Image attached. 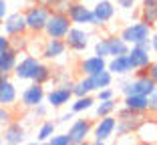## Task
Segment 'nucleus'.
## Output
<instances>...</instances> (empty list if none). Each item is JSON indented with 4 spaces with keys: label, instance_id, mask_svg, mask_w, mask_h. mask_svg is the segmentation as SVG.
I'll use <instances>...</instances> for the list:
<instances>
[{
    "label": "nucleus",
    "instance_id": "nucleus-44",
    "mask_svg": "<svg viewBox=\"0 0 157 145\" xmlns=\"http://www.w3.org/2000/svg\"><path fill=\"white\" fill-rule=\"evenodd\" d=\"M149 44H151V52H153V55H157V28H155V30H151Z\"/></svg>",
    "mask_w": 157,
    "mask_h": 145
},
{
    "label": "nucleus",
    "instance_id": "nucleus-33",
    "mask_svg": "<svg viewBox=\"0 0 157 145\" xmlns=\"http://www.w3.org/2000/svg\"><path fill=\"white\" fill-rule=\"evenodd\" d=\"M12 119H16V113H14V107H4L0 105V129L6 127Z\"/></svg>",
    "mask_w": 157,
    "mask_h": 145
},
{
    "label": "nucleus",
    "instance_id": "nucleus-42",
    "mask_svg": "<svg viewBox=\"0 0 157 145\" xmlns=\"http://www.w3.org/2000/svg\"><path fill=\"white\" fill-rule=\"evenodd\" d=\"M6 14H8V0H0V24L4 22Z\"/></svg>",
    "mask_w": 157,
    "mask_h": 145
},
{
    "label": "nucleus",
    "instance_id": "nucleus-41",
    "mask_svg": "<svg viewBox=\"0 0 157 145\" xmlns=\"http://www.w3.org/2000/svg\"><path fill=\"white\" fill-rule=\"evenodd\" d=\"M145 71H147V75L151 77V81L157 85V61H151V63H149V67H147Z\"/></svg>",
    "mask_w": 157,
    "mask_h": 145
},
{
    "label": "nucleus",
    "instance_id": "nucleus-48",
    "mask_svg": "<svg viewBox=\"0 0 157 145\" xmlns=\"http://www.w3.org/2000/svg\"><path fill=\"white\" fill-rule=\"evenodd\" d=\"M141 2H149V0H141Z\"/></svg>",
    "mask_w": 157,
    "mask_h": 145
},
{
    "label": "nucleus",
    "instance_id": "nucleus-28",
    "mask_svg": "<svg viewBox=\"0 0 157 145\" xmlns=\"http://www.w3.org/2000/svg\"><path fill=\"white\" fill-rule=\"evenodd\" d=\"M52 81V67L48 63H38L36 71H34V77H33V83H38V85H46Z\"/></svg>",
    "mask_w": 157,
    "mask_h": 145
},
{
    "label": "nucleus",
    "instance_id": "nucleus-23",
    "mask_svg": "<svg viewBox=\"0 0 157 145\" xmlns=\"http://www.w3.org/2000/svg\"><path fill=\"white\" fill-rule=\"evenodd\" d=\"M123 107L137 113H149V99L145 95H123Z\"/></svg>",
    "mask_w": 157,
    "mask_h": 145
},
{
    "label": "nucleus",
    "instance_id": "nucleus-18",
    "mask_svg": "<svg viewBox=\"0 0 157 145\" xmlns=\"http://www.w3.org/2000/svg\"><path fill=\"white\" fill-rule=\"evenodd\" d=\"M103 69H107V59L105 56H99V55L83 56V59L77 63V73L78 75L93 77V75H97L99 71H103Z\"/></svg>",
    "mask_w": 157,
    "mask_h": 145
},
{
    "label": "nucleus",
    "instance_id": "nucleus-32",
    "mask_svg": "<svg viewBox=\"0 0 157 145\" xmlns=\"http://www.w3.org/2000/svg\"><path fill=\"white\" fill-rule=\"evenodd\" d=\"M28 44H30V36L28 34H14V36H10V47L14 51H18L20 55L28 51Z\"/></svg>",
    "mask_w": 157,
    "mask_h": 145
},
{
    "label": "nucleus",
    "instance_id": "nucleus-17",
    "mask_svg": "<svg viewBox=\"0 0 157 145\" xmlns=\"http://www.w3.org/2000/svg\"><path fill=\"white\" fill-rule=\"evenodd\" d=\"M0 26H2V32L8 34V36H14V34H28L26 20H24V14L20 12V10L8 12L6 18H4V22L0 24Z\"/></svg>",
    "mask_w": 157,
    "mask_h": 145
},
{
    "label": "nucleus",
    "instance_id": "nucleus-35",
    "mask_svg": "<svg viewBox=\"0 0 157 145\" xmlns=\"http://www.w3.org/2000/svg\"><path fill=\"white\" fill-rule=\"evenodd\" d=\"M93 51H95V55L109 59V48H107V36L97 38V40H95V44H93Z\"/></svg>",
    "mask_w": 157,
    "mask_h": 145
},
{
    "label": "nucleus",
    "instance_id": "nucleus-39",
    "mask_svg": "<svg viewBox=\"0 0 157 145\" xmlns=\"http://www.w3.org/2000/svg\"><path fill=\"white\" fill-rule=\"evenodd\" d=\"M149 113H151V115H157V87L155 89H153V93L149 95Z\"/></svg>",
    "mask_w": 157,
    "mask_h": 145
},
{
    "label": "nucleus",
    "instance_id": "nucleus-14",
    "mask_svg": "<svg viewBox=\"0 0 157 145\" xmlns=\"http://www.w3.org/2000/svg\"><path fill=\"white\" fill-rule=\"evenodd\" d=\"M44 97H46V91H44V85H38V83H33L28 87H24V91L18 95L20 99V105L24 109H33L34 105L38 103H44Z\"/></svg>",
    "mask_w": 157,
    "mask_h": 145
},
{
    "label": "nucleus",
    "instance_id": "nucleus-27",
    "mask_svg": "<svg viewBox=\"0 0 157 145\" xmlns=\"http://www.w3.org/2000/svg\"><path fill=\"white\" fill-rule=\"evenodd\" d=\"M107 48H109V56L127 55V52H129V44H127L119 34H109V36H107Z\"/></svg>",
    "mask_w": 157,
    "mask_h": 145
},
{
    "label": "nucleus",
    "instance_id": "nucleus-37",
    "mask_svg": "<svg viewBox=\"0 0 157 145\" xmlns=\"http://www.w3.org/2000/svg\"><path fill=\"white\" fill-rule=\"evenodd\" d=\"M95 99L97 101H107V99H113L115 97V89L113 87H105V89H99V91H95Z\"/></svg>",
    "mask_w": 157,
    "mask_h": 145
},
{
    "label": "nucleus",
    "instance_id": "nucleus-2",
    "mask_svg": "<svg viewBox=\"0 0 157 145\" xmlns=\"http://www.w3.org/2000/svg\"><path fill=\"white\" fill-rule=\"evenodd\" d=\"M71 26H73V22H71L69 14L52 10L48 20H46V26H44V30H42V34H44L46 38H65Z\"/></svg>",
    "mask_w": 157,
    "mask_h": 145
},
{
    "label": "nucleus",
    "instance_id": "nucleus-30",
    "mask_svg": "<svg viewBox=\"0 0 157 145\" xmlns=\"http://www.w3.org/2000/svg\"><path fill=\"white\" fill-rule=\"evenodd\" d=\"M95 115L97 117H105V115H115V109H117V99H107V101H97L95 103Z\"/></svg>",
    "mask_w": 157,
    "mask_h": 145
},
{
    "label": "nucleus",
    "instance_id": "nucleus-45",
    "mask_svg": "<svg viewBox=\"0 0 157 145\" xmlns=\"http://www.w3.org/2000/svg\"><path fill=\"white\" fill-rule=\"evenodd\" d=\"M73 119H75V113H73V111H69V113H63L56 123H69V121H73Z\"/></svg>",
    "mask_w": 157,
    "mask_h": 145
},
{
    "label": "nucleus",
    "instance_id": "nucleus-19",
    "mask_svg": "<svg viewBox=\"0 0 157 145\" xmlns=\"http://www.w3.org/2000/svg\"><path fill=\"white\" fill-rule=\"evenodd\" d=\"M135 139L139 143H157V119L155 117H145L135 129Z\"/></svg>",
    "mask_w": 157,
    "mask_h": 145
},
{
    "label": "nucleus",
    "instance_id": "nucleus-26",
    "mask_svg": "<svg viewBox=\"0 0 157 145\" xmlns=\"http://www.w3.org/2000/svg\"><path fill=\"white\" fill-rule=\"evenodd\" d=\"M91 93H95L93 79L87 75H78V79L73 81V97H83V95H91Z\"/></svg>",
    "mask_w": 157,
    "mask_h": 145
},
{
    "label": "nucleus",
    "instance_id": "nucleus-1",
    "mask_svg": "<svg viewBox=\"0 0 157 145\" xmlns=\"http://www.w3.org/2000/svg\"><path fill=\"white\" fill-rule=\"evenodd\" d=\"M52 10L48 6H42V4H36V2H30L26 8L22 10L24 14V20H26V30L30 36H40L42 30L46 26V20L51 16Z\"/></svg>",
    "mask_w": 157,
    "mask_h": 145
},
{
    "label": "nucleus",
    "instance_id": "nucleus-3",
    "mask_svg": "<svg viewBox=\"0 0 157 145\" xmlns=\"http://www.w3.org/2000/svg\"><path fill=\"white\" fill-rule=\"evenodd\" d=\"M73 101V81H65V83H56L51 91H46L44 103L52 109H63Z\"/></svg>",
    "mask_w": 157,
    "mask_h": 145
},
{
    "label": "nucleus",
    "instance_id": "nucleus-24",
    "mask_svg": "<svg viewBox=\"0 0 157 145\" xmlns=\"http://www.w3.org/2000/svg\"><path fill=\"white\" fill-rule=\"evenodd\" d=\"M18 56H20V52L14 51L12 47L0 52V73H8V75H12V71H14V67H16Z\"/></svg>",
    "mask_w": 157,
    "mask_h": 145
},
{
    "label": "nucleus",
    "instance_id": "nucleus-20",
    "mask_svg": "<svg viewBox=\"0 0 157 145\" xmlns=\"http://www.w3.org/2000/svg\"><path fill=\"white\" fill-rule=\"evenodd\" d=\"M107 71H111L113 77H121V75H131L133 67H131L127 55H117V56H109L107 59Z\"/></svg>",
    "mask_w": 157,
    "mask_h": 145
},
{
    "label": "nucleus",
    "instance_id": "nucleus-43",
    "mask_svg": "<svg viewBox=\"0 0 157 145\" xmlns=\"http://www.w3.org/2000/svg\"><path fill=\"white\" fill-rule=\"evenodd\" d=\"M6 48H10V36L4 32H0V52L6 51Z\"/></svg>",
    "mask_w": 157,
    "mask_h": 145
},
{
    "label": "nucleus",
    "instance_id": "nucleus-9",
    "mask_svg": "<svg viewBox=\"0 0 157 145\" xmlns=\"http://www.w3.org/2000/svg\"><path fill=\"white\" fill-rule=\"evenodd\" d=\"M71 22L75 26H95V16H93V8H89L83 0H73V4L67 10Z\"/></svg>",
    "mask_w": 157,
    "mask_h": 145
},
{
    "label": "nucleus",
    "instance_id": "nucleus-16",
    "mask_svg": "<svg viewBox=\"0 0 157 145\" xmlns=\"http://www.w3.org/2000/svg\"><path fill=\"white\" fill-rule=\"evenodd\" d=\"M67 44H65V38H46L42 42V48H40V59L44 61H59L67 55Z\"/></svg>",
    "mask_w": 157,
    "mask_h": 145
},
{
    "label": "nucleus",
    "instance_id": "nucleus-22",
    "mask_svg": "<svg viewBox=\"0 0 157 145\" xmlns=\"http://www.w3.org/2000/svg\"><path fill=\"white\" fill-rule=\"evenodd\" d=\"M139 20L155 28L157 24V0H149V2H141L139 6Z\"/></svg>",
    "mask_w": 157,
    "mask_h": 145
},
{
    "label": "nucleus",
    "instance_id": "nucleus-47",
    "mask_svg": "<svg viewBox=\"0 0 157 145\" xmlns=\"http://www.w3.org/2000/svg\"><path fill=\"white\" fill-rule=\"evenodd\" d=\"M0 145H2V133H0Z\"/></svg>",
    "mask_w": 157,
    "mask_h": 145
},
{
    "label": "nucleus",
    "instance_id": "nucleus-10",
    "mask_svg": "<svg viewBox=\"0 0 157 145\" xmlns=\"http://www.w3.org/2000/svg\"><path fill=\"white\" fill-rule=\"evenodd\" d=\"M24 55V52H22ZM38 63H40V59L34 55H24V56H18V61H16V67H14L12 71V77L16 81H26V83H30L34 77V71H36Z\"/></svg>",
    "mask_w": 157,
    "mask_h": 145
},
{
    "label": "nucleus",
    "instance_id": "nucleus-34",
    "mask_svg": "<svg viewBox=\"0 0 157 145\" xmlns=\"http://www.w3.org/2000/svg\"><path fill=\"white\" fill-rule=\"evenodd\" d=\"M46 143H51V145H73V141H71L69 133H52Z\"/></svg>",
    "mask_w": 157,
    "mask_h": 145
},
{
    "label": "nucleus",
    "instance_id": "nucleus-36",
    "mask_svg": "<svg viewBox=\"0 0 157 145\" xmlns=\"http://www.w3.org/2000/svg\"><path fill=\"white\" fill-rule=\"evenodd\" d=\"M30 111H33L34 119H44L46 115H48V105H46V103H38V105H34Z\"/></svg>",
    "mask_w": 157,
    "mask_h": 145
},
{
    "label": "nucleus",
    "instance_id": "nucleus-12",
    "mask_svg": "<svg viewBox=\"0 0 157 145\" xmlns=\"http://www.w3.org/2000/svg\"><path fill=\"white\" fill-rule=\"evenodd\" d=\"M117 14V6L113 0H99L97 4L93 6V16H95V26L103 28L115 18Z\"/></svg>",
    "mask_w": 157,
    "mask_h": 145
},
{
    "label": "nucleus",
    "instance_id": "nucleus-21",
    "mask_svg": "<svg viewBox=\"0 0 157 145\" xmlns=\"http://www.w3.org/2000/svg\"><path fill=\"white\" fill-rule=\"evenodd\" d=\"M147 117V115H143V117H129V119H117V125H115V135L117 139H121V137H127V135H133L135 129H137V125L143 119Z\"/></svg>",
    "mask_w": 157,
    "mask_h": 145
},
{
    "label": "nucleus",
    "instance_id": "nucleus-29",
    "mask_svg": "<svg viewBox=\"0 0 157 145\" xmlns=\"http://www.w3.org/2000/svg\"><path fill=\"white\" fill-rule=\"evenodd\" d=\"M91 79H93V87H95V91H99V89H105V87H113L115 77H113L111 71L103 69V71H99L97 75H93Z\"/></svg>",
    "mask_w": 157,
    "mask_h": 145
},
{
    "label": "nucleus",
    "instance_id": "nucleus-15",
    "mask_svg": "<svg viewBox=\"0 0 157 145\" xmlns=\"http://www.w3.org/2000/svg\"><path fill=\"white\" fill-rule=\"evenodd\" d=\"M0 133H2V143L6 145H20L26 141V127L16 119H12L6 127H2Z\"/></svg>",
    "mask_w": 157,
    "mask_h": 145
},
{
    "label": "nucleus",
    "instance_id": "nucleus-8",
    "mask_svg": "<svg viewBox=\"0 0 157 145\" xmlns=\"http://www.w3.org/2000/svg\"><path fill=\"white\" fill-rule=\"evenodd\" d=\"M127 56H129V63L133 67V73L135 71H145L149 67V63L153 61L149 40H143V42H139V44H131Z\"/></svg>",
    "mask_w": 157,
    "mask_h": 145
},
{
    "label": "nucleus",
    "instance_id": "nucleus-38",
    "mask_svg": "<svg viewBox=\"0 0 157 145\" xmlns=\"http://www.w3.org/2000/svg\"><path fill=\"white\" fill-rule=\"evenodd\" d=\"M115 6L121 10H133L137 6V0H115Z\"/></svg>",
    "mask_w": 157,
    "mask_h": 145
},
{
    "label": "nucleus",
    "instance_id": "nucleus-5",
    "mask_svg": "<svg viewBox=\"0 0 157 145\" xmlns=\"http://www.w3.org/2000/svg\"><path fill=\"white\" fill-rule=\"evenodd\" d=\"M65 44L71 52H77V55L85 52L89 48V44H91V30H89V26H75L73 24L65 36Z\"/></svg>",
    "mask_w": 157,
    "mask_h": 145
},
{
    "label": "nucleus",
    "instance_id": "nucleus-7",
    "mask_svg": "<svg viewBox=\"0 0 157 145\" xmlns=\"http://www.w3.org/2000/svg\"><path fill=\"white\" fill-rule=\"evenodd\" d=\"M151 30H153V28L149 26V24L141 22V20H133L131 24H127V26L121 28L119 36L131 47V44H139V42H143V40H149Z\"/></svg>",
    "mask_w": 157,
    "mask_h": 145
},
{
    "label": "nucleus",
    "instance_id": "nucleus-6",
    "mask_svg": "<svg viewBox=\"0 0 157 145\" xmlns=\"http://www.w3.org/2000/svg\"><path fill=\"white\" fill-rule=\"evenodd\" d=\"M115 125H117V117L115 115H105V117H97V121L93 123V143L95 145H103L107 141H111L115 135Z\"/></svg>",
    "mask_w": 157,
    "mask_h": 145
},
{
    "label": "nucleus",
    "instance_id": "nucleus-31",
    "mask_svg": "<svg viewBox=\"0 0 157 145\" xmlns=\"http://www.w3.org/2000/svg\"><path fill=\"white\" fill-rule=\"evenodd\" d=\"M52 133H56V123L55 121H42L36 129V141L38 143H46Z\"/></svg>",
    "mask_w": 157,
    "mask_h": 145
},
{
    "label": "nucleus",
    "instance_id": "nucleus-13",
    "mask_svg": "<svg viewBox=\"0 0 157 145\" xmlns=\"http://www.w3.org/2000/svg\"><path fill=\"white\" fill-rule=\"evenodd\" d=\"M91 131H93V121L91 119H73L67 133L71 135L73 145H83V143L89 141Z\"/></svg>",
    "mask_w": 157,
    "mask_h": 145
},
{
    "label": "nucleus",
    "instance_id": "nucleus-46",
    "mask_svg": "<svg viewBox=\"0 0 157 145\" xmlns=\"http://www.w3.org/2000/svg\"><path fill=\"white\" fill-rule=\"evenodd\" d=\"M33 2H36V4H42V6H48V8H52L56 0H33Z\"/></svg>",
    "mask_w": 157,
    "mask_h": 145
},
{
    "label": "nucleus",
    "instance_id": "nucleus-4",
    "mask_svg": "<svg viewBox=\"0 0 157 145\" xmlns=\"http://www.w3.org/2000/svg\"><path fill=\"white\" fill-rule=\"evenodd\" d=\"M155 87L157 85L151 81V77L147 75V71H135V77L133 79L129 77V81L121 89V93L123 95H145V97H149Z\"/></svg>",
    "mask_w": 157,
    "mask_h": 145
},
{
    "label": "nucleus",
    "instance_id": "nucleus-25",
    "mask_svg": "<svg viewBox=\"0 0 157 145\" xmlns=\"http://www.w3.org/2000/svg\"><path fill=\"white\" fill-rule=\"evenodd\" d=\"M95 103H97V99L91 95H83V97H73V101H71V111L75 113V115H78V113H87L91 111L93 107H95Z\"/></svg>",
    "mask_w": 157,
    "mask_h": 145
},
{
    "label": "nucleus",
    "instance_id": "nucleus-40",
    "mask_svg": "<svg viewBox=\"0 0 157 145\" xmlns=\"http://www.w3.org/2000/svg\"><path fill=\"white\" fill-rule=\"evenodd\" d=\"M71 4H73V0H56V2H55V6H52L51 10H59V12H67Z\"/></svg>",
    "mask_w": 157,
    "mask_h": 145
},
{
    "label": "nucleus",
    "instance_id": "nucleus-11",
    "mask_svg": "<svg viewBox=\"0 0 157 145\" xmlns=\"http://www.w3.org/2000/svg\"><path fill=\"white\" fill-rule=\"evenodd\" d=\"M12 75L0 73V105L4 107H16L18 105V87L10 79Z\"/></svg>",
    "mask_w": 157,
    "mask_h": 145
}]
</instances>
